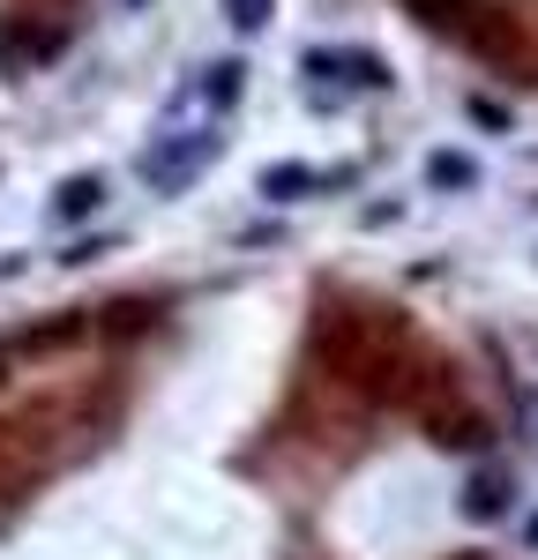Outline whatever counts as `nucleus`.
<instances>
[{"label": "nucleus", "mask_w": 538, "mask_h": 560, "mask_svg": "<svg viewBox=\"0 0 538 560\" xmlns=\"http://www.w3.org/2000/svg\"><path fill=\"white\" fill-rule=\"evenodd\" d=\"M218 150H224V135L218 128H195V135H165V142H150L142 158H134V173L150 179L157 195H179L187 179H202L210 165H218Z\"/></svg>", "instance_id": "nucleus-1"}, {"label": "nucleus", "mask_w": 538, "mask_h": 560, "mask_svg": "<svg viewBox=\"0 0 538 560\" xmlns=\"http://www.w3.org/2000/svg\"><path fill=\"white\" fill-rule=\"evenodd\" d=\"M419 427L434 433L442 448H456V456H487V448H493V419H487V411H471L464 396L426 404V411H419Z\"/></svg>", "instance_id": "nucleus-2"}, {"label": "nucleus", "mask_w": 538, "mask_h": 560, "mask_svg": "<svg viewBox=\"0 0 538 560\" xmlns=\"http://www.w3.org/2000/svg\"><path fill=\"white\" fill-rule=\"evenodd\" d=\"M300 75H314V83H352V90H389L397 75H389V60L382 52H300Z\"/></svg>", "instance_id": "nucleus-3"}, {"label": "nucleus", "mask_w": 538, "mask_h": 560, "mask_svg": "<svg viewBox=\"0 0 538 560\" xmlns=\"http://www.w3.org/2000/svg\"><path fill=\"white\" fill-rule=\"evenodd\" d=\"M239 97H247V60H210V68H202V75H195L187 90H173V113H179V105H210V113H232Z\"/></svg>", "instance_id": "nucleus-4"}, {"label": "nucleus", "mask_w": 538, "mask_h": 560, "mask_svg": "<svg viewBox=\"0 0 538 560\" xmlns=\"http://www.w3.org/2000/svg\"><path fill=\"white\" fill-rule=\"evenodd\" d=\"M456 509H464V523H501L508 509H516V478L501 471V464L471 471V478H464V493H456Z\"/></svg>", "instance_id": "nucleus-5"}, {"label": "nucleus", "mask_w": 538, "mask_h": 560, "mask_svg": "<svg viewBox=\"0 0 538 560\" xmlns=\"http://www.w3.org/2000/svg\"><path fill=\"white\" fill-rule=\"evenodd\" d=\"M105 173H75V179H60V195H52V224H90V217L105 210Z\"/></svg>", "instance_id": "nucleus-6"}, {"label": "nucleus", "mask_w": 538, "mask_h": 560, "mask_svg": "<svg viewBox=\"0 0 538 560\" xmlns=\"http://www.w3.org/2000/svg\"><path fill=\"white\" fill-rule=\"evenodd\" d=\"M321 187H329V173H314V165H300V158L262 165V195L269 202H307V195H321Z\"/></svg>", "instance_id": "nucleus-7"}, {"label": "nucleus", "mask_w": 538, "mask_h": 560, "mask_svg": "<svg viewBox=\"0 0 538 560\" xmlns=\"http://www.w3.org/2000/svg\"><path fill=\"white\" fill-rule=\"evenodd\" d=\"M90 314H97L90 329H105V337H142V329H157L165 306L157 300H113V306H90Z\"/></svg>", "instance_id": "nucleus-8"}, {"label": "nucleus", "mask_w": 538, "mask_h": 560, "mask_svg": "<svg viewBox=\"0 0 538 560\" xmlns=\"http://www.w3.org/2000/svg\"><path fill=\"white\" fill-rule=\"evenodd\" d=\"M426 187H442V195H464V187H479V165H471L464 150H434V158H426Z\"/></svg>", "instance_id": "nucleus-9"}, {"label": "nucleus", "mask_w": 538, "mask_h": 560, "mask_svg": "<svg viewBox=\"0 0 538 560\" xmlns=\"http://www.w3.org/2000/svg\"><path fill=\"white\" fill-rule=\"evenodd\" d=\"M269 15H277V0H224V23H232V31H247V38L269 31Z\"/></svg>", "instance_id": "nucleus-10"}, {"label": "nucleus", "mask_w": 538, "mask_h": 560, "mask_svg": "<svg viewBox=\"0 0 538 560\" xmlns=\"http://www.w3.org/2000/svg\"><path fill=\"white\" fill-rule=\"evenodd\" d=\"M464 113H471V128L508 135V105H501V97H487V90H471V97H464Z\"/></svg>", "instance_id": "nucleus-11"}, {"label": "nucleus", "mask_w": 538, "mask_h": 560, "mask_svg": "<svg viewBox=\"0 0 538 560\" xmlns=\"http://www.w3.org/2000/svg\"><path fill=\"white\" fill-rule=\"evenodd\" d=\"M426 31H456V15H464V0H404Z\"/></svg>", "instance_id": "nucleus-12"}, {"label": "nucleus", "mask_w": 538, "mask_h": 560, "mask_svg": "<svg viewBox=\"0 0 538 560\" xmlns=\"http://www.w3.org/2000/svg\"><path fill=\"white\" fill-rule=\"evenodd\" d=\"M113 240H97V232H83V240H68V255H60V269H90V261L105 255Z\"/></svg>", "instance_id": "nucleus-13"}, {"label": "nucleus", "mask_w": 538, "mask_h": 560, "mask_svg": "<svg viewBox=\"0 0 538 560\" xmlns=\"http://www.w3.org/2000/svg\"><path fill=\"white\" fill-rule=\"evenodd\" d=\"M8 359H15V345H0V382H8Z\"/></svg>", "instance_id": "nucleus-14"}, {"label": "nucleus", "mask_w": 538, "mask_h": 560, "mask_svg": "<svg viewBox=\"0 0 538 560\" xmlns=\"http://www.w3.org/2000/svg\"><path fill=\"white\" fill-rule=\"evenodd\" d=\"M524 538H531V546H538V516H531V523H524Z\"/></svg>", "instance_id": "nucleus-15"}, {"label": "nucleus", "mask_w": 538, "mask_h": 560, "mask_svg": "<svg viewBox=\"0 0 538 560\" xmlns=\"http://www.w3.org/2000/svg\"><path fill=\"white\" fill-rule=\"evenodd\" d=\"M456 560H487V553H456Z\"/></svg>", "instance_id": "nucleus-16"}, {"label": "nucleus", "mask_w": 538, "mask_h": 560, "mask_svg": "<svg viewBox=\"0 0 538 560\" xmlns=\"http://www.w3.org/2000/svg\"><path fill=\"white\" fill-rule=\"evenodd\" d=\"M128 8H142V0H128Z\"/></svg>", "instance_id": "nucleus-17"}, {"label": "nucleus", "mask_w": 538, "mask_h": 560, "mask_svg": "<svg viewBox=\"0 0 538 560\" xmlns=\"http://www.w3.org/2000/svg\"><path fill=\"white\" fill-rule=\"evenodd\" d=\"M531 419H538V404H531Z\"/></svg>", "instance_id": "nucleus-18"}]
</instances>
